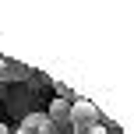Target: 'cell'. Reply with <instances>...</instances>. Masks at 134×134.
Listing matches in <instances>:
<instances>
[{
    "instance_id": "6da1fadb",
    "label": "cell",
    "mask_w": 134,
    "mask_h": 134,
    "mask_svg": "<svg viewBox=\"0 0 134 134\" xmlns=\"http://www.w3.org/2000/svg\"><path fill=\"white\" fill-rule=\"evenodd\" d=\"M0 99H4L7 113H11V120H25L28 113H35L39 106V92H32L28 85H0Z\"/></svg>"
},
{
    "instance_id": "7a4b0ae2",
    "label": "cell",
    "mask_w": 134,
    "mask_h": 134,
    "mask_svg": "<svg viewBox=\"0 0 134 134\" xmlns=\"http://www.w3.org/2000/svg\"><path fill=\"white\" fill-rule=\"evenodd\" d=\"M106 116L99 113V106H92L88 99H78L71 106V134H92L95 127H102Z\"/></svg>"
},
{
    "instance_id": "3957f363",
    "label": "cell",
    "mask_w": 134,
    "mask_h": 134,
    "mask_svg": "<svg viewBox=\"0 0 134 134\" xmlns=\"http://www.w3.org/2000/svg\"><path fill=\"white\" fill-rule=\"evenodd\" d=\"M28 74H32V67H28V64L11 60V57H4V60H0V85H25Z\"/></svg>"
},
{
    "instance_id": "277c9868",
    "label": "cell",
    "mask_w": 134,
    "mask_h": 134,
    "mask_svg": "<svg viewBox=\"0 0 134 134\" xmlns=\"http://www.w3.org/2000/svg\"><path fill=\"white\" fill-rule=\"evenodd\" d=\"M18 131H21V134H57L53 120L46 116V109H35V113H28L25 120L18 124Z\"/></svg>"
},
{
    "instance_id": "5b68a950",
    "label": "cell",
    "mask_w": 134,
    "mask_h": 134,
    "mask_svg": "<svg viewBox=\"0 0 134 134\" xmlns=\"http://www.w3.org/2000/svg\"><path fill=\"white\" fill-rule=\"evenodd\" d=\"M46 116L53 120V127H57V131H71V102L53 99V102H49V109H46Z\"/></svg>"
},
{
    "instance_id": "8992f818",
    "label": "cell",
    "mask_w": 134,
    "mask_h": 134,
    "mask_svg": "<svg viewBox=\"0 0 134 134\" xmlns=\"http://www.w3.org/2000/svg\"><path fill=\"white\" fill-rule=\"evenodd\" d=\"M28 88H32V92H39L42 85H53V78H49V74H42V71H35L32 67V74H28V81H25Z\"/></svg>"
},
{
    "instance_id": "52a82bcc",
    "label": "cell",
    "mask_w": 134,
    "mask_h": 134,
    "mask_svg": "<svg viewBox=\"0 0 134 134\" xmlns=\"http://www.w3.org/2000/svg\"><path fill=\"white\" fill-rule=\"evenodd\" d=\"M102 127H106V131H109V134H124V131H120V127H116V124H109V120H102Z\"/></svg>"
},
{
    "instance_id": "ba28073f",
    "label": "cell",
    "mask_w": 134,
    "mask_h": 134,
    "mask_svg": "<svg viewBox=\"0 0 134 134\" xmlns=\"http://www.w3.org/2000/svg\"><path fill=\"white\" fill-rule=\"evenodd\" d=\"M0 134H11V131H7V127H4V124H0Z\"/></svg>"
},
{
    "instance_id": "9c48e42d",
    "label": "cell",
    "mask_w": 134,
    "mask_h": 134,
    "mask_svg": "<svg viewBox=\"0 0 134 134\" xmlns=\"http://www.w3.org/2000/svg\"><path fill=\"white\" fill-rule=\"evenodd\" d=\"M57 134H71V131H57Z\"/></svg>"
},
{
    "instance_id": "30bf717a",
    "label": "cell",
    "mask_w": 134,
    "mask_h": 134,
    "mask_svg": "<svg viewBox=\"0 0 134 134\" xmlns=\"http://www.w3.org/2000/svg\"><path fill=\"white\" fill-rule=\"evenodd\" d=\"M14 134H21V131H14Z\"/></svg>"
},
{
    "instance_id": "8fae6325",
    "label": "cell",
    "mask_w": 134,
    "mask_h": 134,
    "mask_svg": "<svg viewBox=\"0 0 134 134\" xmlns=\"http://www.w3.org/2000/svg\"><path fill=\"white\" fill-rule=\"evenodd\" d=\"M0 60H4V57H0Z\"/></svg>"
}]
</instances>
